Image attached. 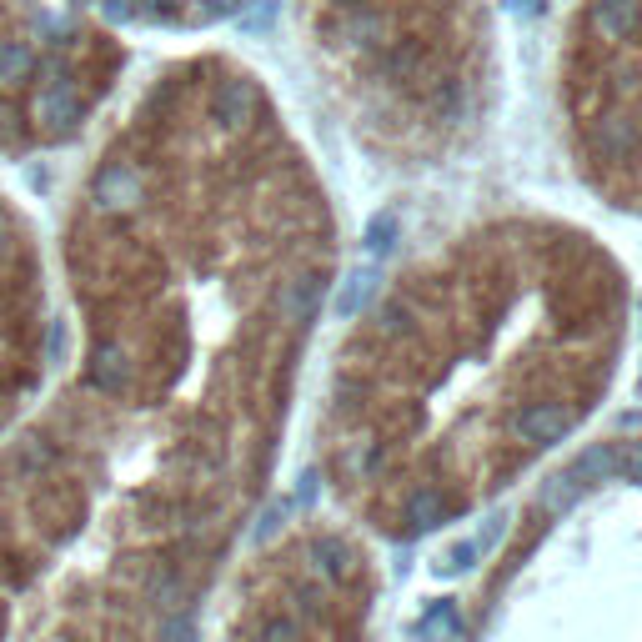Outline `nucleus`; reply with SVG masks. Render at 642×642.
Instances as JSON below:
<instances>
[{
    "instance_id": "obj_14",
    "label": "nucleus",
    "mask_w": 642,
    "mask_h": 642,
    "mask_svg": "<svg viewBox=\"0 0 642 642\" xmlns=\"http://www.w3.org/2000/svg\"><path fill=\"white\" fill-rule=\"evenodd\" d=\"M261 642H296V622H291V617H276V622H266Z\"/></svg>"
},
{
    "instance_id": "obj_2",
    "label": "nucleus",
    "mask_w": 642,
    "mask_h": 642,
    "mask_svg": "<svg viewBox=\"0 0 642 642\" xmlns=\"http://www.w3.org/2000/svg\"><path fill=\"white\" fill-rule=\"evenodd\" d=\"M91 196H96V206L101 211H136L141 206V176L126 166V161H111L96 181H91Z\"/></svg>"
},
{
    "instance_id": "obj_4",
    "label": "nucleus",
    "mask_w": 642,
    "mask_h": 642,
    "mask_svg": "<svg viewBox=\"0 0 642 642\" xmlns=\"http://www.w3.org/2000/svg\"><path fill=\"white\" fill-rule=\"evenodd\" d=\"M567 407L562 402H537V407H527L517 422H512V432L527 442V447H547V442H562V432H567Z\"/></svg>"
},
{
    "instance_id": "obj_1",
    "label": "nucleus",
    "mask_w": 642,
    "mask_h": 642,
    "mask_svg": "<svg viewBox=\"0 0 642 642\" xmlns=\"http://www.w3.org/2000/svg\"><path fill=\"white\" fill-rule=\"evenodd\" d=\"M321 296H327V276H321V271H301V276L281 281L276 316L286 321V327H306V321L316 316V306H321Z\"/></svg>"
},
{
    "instance_id": "obj_15",
    "label": "nucleus",
    "mask_w": 642,
    "mask_h": 642,
    "mask_svg": "<svg viewBox=\"0 0 642 642\" xmlns=\"http://www.w3.org/2000/svg\"><path fill=\"white\" fill-rule=\"evenodd\" d=\"M61 352H66V332H61V321H56V327H51V337H46V357L56 362Z\"/></svg>"
},
{
    "instance_id": "obj_7",
    "label": "nucleus",
    "mask_w": 642,
    "mask_h": 642,
    "mask_svg": "<svg viewBox=\"0 0 642 642\" xmlns=\"http://www.w3.org/2000/svg\"><path fill=\"white\" fill-rule=\"evenodd\" d=\"M36 71V51L31 41H0V86H21Z\"/></svg>"
},
{
    "instance_id": "obj_8",
    "label": "nucleus",
    "mask_w": 642,
    "mask_h": 642,
    "mask_svg": "<svg viewBox=\"0 0 642 642\" xmlns=\"http://www.w3.org/2000/svg\"><path fill=\"white\" fill-rule=\"evenodd\" d=\"M437 522H447L442 492H432V487L412 492V497H407V527H412V532H427V527H437Z\"/></svg>"
},
{
    "instance_id": "obj_11",
    "label": "nucleus",
    "mask_w": 642,
    "mask_h": 642,
    "mask_svg": "<svg viewBox=\"0 0 642 642\" xmlns=\"http://www.w3.org/2000/svg\"><path fill=\"white\" fill-rule=\"evenodd\" d=\"M372 281H377L372 271H362V276H352V291L342 296V311H347V316H352V311H357V306H362V301L372 296Z\"/></svg>"
},
{
    "instance_id": "obj_16",
    "label": "nucleus",
    "mask_w": 642,
    "mask_h": 642,
    "mask_svg": "<svg viewBox=\"0 0 642 642\" xmlns=\"http://www.w3.org/2000/svg\"><path fill=\"white\" fill-rule=\"evenodd\" d=\"M106 16L111 21H131L136 11H131V0H106Z\"/></svg>"
},
{
    "instance_id": "obj_6",
    "label": "nucleus",
    "mask_w": 642,
    "mask_h": 642,
    "mask_svg": "<svg viewBox=\"0 0 642 642\" xmlns=\"http://www.w3.org/2000/svg\"><path fill=\"white\" fill-rule=\"evenodd\" d=\"M86 382L96 387V392H106V397H116V392H126L131 387V357L121 352V347H96L91 352V367H86Z\"/></svg>"
},
{
    "instance_id": "obj_5",
    "label": "nucleus",
    "mask_w": 642,
    "mask_h": 642,
    "mask_svg": "<svg viewBox=\"0 0 642 642\" xmlns=\"http://www.w3.org/2000/svg\"><path fill=\"white\" fill-rule=\"evenodd\" d=\"M256 106H261V96H256V86H251L246 76L221 81V91H216V121H221V126L241 131V126L256 116Z\"/></svg>"
},
{
    "instance_id": "obj_13",
    "label": "nucleus",
    "mask_w": 642,
    "mask_h": 642,
    "mask_svg": "<svg viewBox=\"0 0 642 642\" xmlns=\"http://www.w3.org/2000/svg\"><path fill=\"white\" fill-rule=\"evenodd\" d=\"M392 226H397V216H377L372 231H367V246H372V251H387V246H392Z\"/></svg>"
},
{
    "instance_id": "obj_17",
    "label": "nucleus",
    "mask_w": 642,
    "mask_h": 642,
    "mask_svg": "<svg viewBox=\"0 0 642 642\" xmlns=\"http://www.w3.org/2000/svg\"><path fill=\"white\" fill-rule=\"evenodd\" d=\"M131 11H166V0H136Z\"/></svg>"
},
{
    "instance_id": "obj_10",
    "label": "nucleus",
    "mask_w": 642,
    "mask_h": 642,
    "mask_svg": "<svg viewBox=\"0 0 642 642\" xmlns=\"http://www.w3.org/2000/svg\"><path fill=\"white\" fill-rule=\"evenodd\" d=\"M617 447V477L642 482V442H612Z\"/></svg>"
},
{
    "instance_id": "obj_9",
    "label": "nucleus",
    "mask_w": 642,
    "mask_h": 642,
    "mask_svg": "<svg viewBox=\"0 0 642 642\" xmlns=\"http://www.w3.org/2000/svg\"><path fill=\"white\" fill-rule=\"evenodd\" d=\"M316 567L327 572V577H347V572H352V552H347V542L321 537V542H316Z\"/></svg>"
},
{
    "instance_id": "obj_3",
    "label": "nucleus",
    "mask_w": 642,
    "mask_h": 642,
    "mask_svg": "<svg viewBox=\"0 0 642 642\" xmlns=\"http://www.w3.org/2000/svg\"><path fill=\"white\" fill-rule=\"evenodd\" d=\"M36 121H41L46 131H66V126L81 121V96H76L71 76H56V81L36 96Z\"/></svg>"
},
{
    "instance_id": "obj_12",
    "label": "nucleus",
    "mask_w": 642,
    "mask_h": 642,
    "mask_svg": "<svg viewBox=\"0 0 642 642\" xmlns=\"http://www.w3.org/2000/svg\"><path fill=\"white\" fill-rule=\"evenodd\" d=\"M161 642H196V622L191 617H166L161 622Z\"/></svg>"
}]
</instances>
